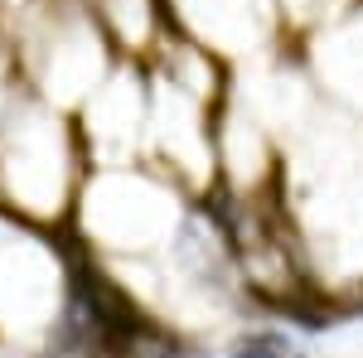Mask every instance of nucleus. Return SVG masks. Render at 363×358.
<instances>
[{"instance_id":"obj_3","label":"nucleus","mask_w":363,"mask_h":358,"mask_svg":"<svg viewBox=\"0 0 363 358\" xmlns=\"http://www.w3.org/2000/svg\"><path fill=\"white\" fill-rule=\"evenodd\" d=\"M15 92H20V63H15V49L0 44V126H5V111L15 102Z\"/></svg>"},{"instance_id":"obj_1","label":"nucleus","mask_w":363,"mask_h":358,"mask_svg":"<svg viewBox=\"0 0 363 358\" xmlns=\"http://www.w3.org/2000/svg\"><path fill=\"white\" fill-rule=\"evenodd\" d=\"M87 169L78 116L20 83L0 126V208L44 228H68Z\"/></svg>"},{"instance_id":"obj_2","label":"nucleus","mask_w":363,"mask_h":358,"mask_svg":"<svg viewBox=\"0 0 363 358\" xmlns=\"http://www.w3.org/2000/svg\"><path fill=\"white\" fill-rule=\"evenodd\" d=\"M223 358H310V354L281 325H238L223 344Z\"/></svg>"}]
</instances>
